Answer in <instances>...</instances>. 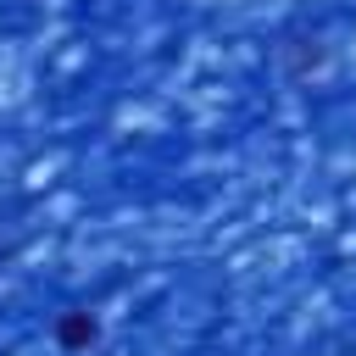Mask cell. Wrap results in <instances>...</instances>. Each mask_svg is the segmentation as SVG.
<instances>
[{
	"instance_id": "6da1fadb",
	"label": "cell",
	"mask_w": 356,
	"mask_h": 356,
	"mask_svg": "<svg viewBox=\"0 0 356 356\" xmlns=\"http://www.w3.org/2000/svg\"><path fill=\"white\" fill-rule=\"evenodd\" d=\"M61 339H67V345H83V339H95V317H72V323H61Z\"/></svg>"
}]
</instances>
